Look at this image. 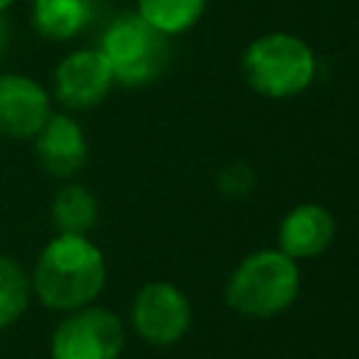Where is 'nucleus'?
Listing matches in <instances>:
<instances>
[{"mask_svg": "<svg viewBox=\"0 0 359 359\" xmlns=\"http://www.w3.org/2000/svg\"><path fill=\"white\" fill-rule=\"evenodd\" d=\"M11 3H14V0H0V14H3V11H6Z\"/></svg>", "mask_w": 359, "mask_h": 359, "instance_id": "obj_17", "label": "nucleus"}, {"mask_svg": "<svg viewBox=\"0 0 359 359\" xmlns=\"http://www.w3.org/2000/svg\"><path fill=\"white\" fill-rule=\"evenodd\" d=\"M216 188L227 196H244L255 188V171L247 163H230L216 174Z\"/></svg>", "mask_w": 359, "mask_h": 359, "instance_id": "obj_15", "label": "nucleus"}, {"mask_svg": "<svg viewBox=\"0 0 359 359\" xmlns=\"http://www.w3.org/2000/svg\"><path fill=\"white\" fill-rule=\"evenodd\" d=\"M300 294L297 261L280 250H255L236 264L224 283L227 306L250 320L283 314Z\"/></svg>", "mask_w": 359, "mask_h": 359, "instance_id": "obj_2", "label": "nucleus"}, {"mask_svg": "<svg viewBox=\"0 0 359 359\" xmlns=\"http://www.w3.org/2000/svg\"><path fill=\"white\" fill-rule=\"evenodd\" d=\"M31 294V275L20 266V261L0 255V331L25 314Z\"/></svg>", "mask_w": 359, "mask_h": 359, "instance_id": "obj_14", "label": "nucleus"}, {"mask_svg": "<svg viewBox=\"0 0 359 359\" xmlns=\"http://www.w3.org/2000/svg\"><path fill=\"white\" fill-rule=\"evenodd\" d=\"M129 320L143 342L154 348H168L180 342L191 328L188 294L171 280H149L137 289Z\"/></svg>", "mask_w": 359, "mask_h": 359, "instance_id": "obj_6", "label": "nucleus"}, {"mask_svg": "<svg viewBox=\"0 0 359 359\" xmlns=\"http://www.w3.org/2000/svg\"><path fill=\"white\" fill-rule=\"evenodd\" d=\"M107 283L104 252L87 236H53L36 258L31 292L45 309L76 311L93 306Z\"/></svg>", "mask_w": 359, "mask_h": 359, "instance_id": "obj_1", "label": "nucleus"}, {"mask_svg": "<svg viewBox=\"0 0 359 359\" xmlns=\"http://www.w3.org/2000/svg\"><path fill=\"white\" fill-rule=\"evenodd\" d=\"M208 0H137V11L151 28L165 36L185 34L205 14Z\"/></svg>", "mask_w": 359, "mask_h": 359, "instance_id": "obj_13", "label": "nucleus"}, {"mask_svg": "<svg viewBox=\"0 0 359 359\" xmlns=\"http://www.w3.org/2000/svg\"><path fill=\"white\" fill-rule=\"evenodd\" d=\"M337 236V222L328 208L317 202H303L292 208L278 227V250L292 261H306L323 255Z\"/></svg>", "mask_w": 359, "mask_h": 359, "instance_id": "obj_10", "label": "nucleus"}, {"mask_svg": "<svg viewBox=\"0 0 359 359\" xmlns=\"http://www.w3.org/2000/svg\"><path fill=\"white\" fill-rule=\"evenodd\" d=\"M112 70L115 84L143 87L163 76L171 59L168 36L151 28L140 14H123L112 20L101 34L98 48Z\"/></svg>", "mask_w": 359, "mask_h": 359, "instance_id": "obj_4", "label": "nucleus"}, {"mask_svg": "<svg viewBox=\"0 0 359 359\" xmlns=\"http://www.w3.org/2000/svg\"><path fill=\"white\" fill-rule=\"evenodd\" d=\"M241 73L250 90L264 98H294L311 87L317 76V56L300 36L272 31L255 36L247 45L241 56Z\"/></svg>", "mask_w": 359, "mask_h": 359, "instance_id": "obj_3", "label": "nucleus"}, {"mask_svg": "<svg viewBox=\"0 0 359 359\" xmlns=\"http://www.w3.org/2000/svg\"><path fill=\"white\" fill-rule=\"evenodd\" d=\"M50 115L45 87L20 73H0V137L31 140Z\"/></svg>", "mask_w": 359, "mask_h": 359, "instance_id": "obj_8", "label": "nucleus"}, {"mask_svg": "<svg viewBox=\"0 0 359 359\" xmlns=\"http://www.w3.org/2000/svg\"><path fill=\"white\" fill-rule=\"evenodd\" d=\"M115 79L98 48H79L67 53L53 73V93L67 109H90L101 104Z\"/></svg>", "mask_w": 359, "mask_h": 359, "instance_id": "obj_7", "label": "nucleus"}, {"mask_svg": "<svg viewBox=\"0 0 359 359\" xmlns=\"http://www.w3.org/2000/svg\"><path fill=\"white\" fill-rule=\"evenodd\" d=\"M50 222L59 233L87 236L98 222V202L93 191L79 182H65L50 202Z\"/></svg>", "mask_w": 359, "mask_h": 359, "instance_id": "obj_12", "label": "nucleus"}, {"mask_svg": "<svg viewBox=\"0 0 359 359\" xmlns=\"http://www.w3.org/2000/svg\"><path fill=\"white\" fill-rule=\"evenodd\" d=\"M123 345L121 317L101 306H84L67 311L53 328L50 359H121Z\"/></svg>", "mask_w": 359, "mask_h": 359, "instance_id": "obj_5", "label": "nucleus"}, {"mask_svg": "<svg viewBox=\"0 0 359 359\" xmlns=\"http://www.w3.org/2000/svg\"><path fill=\"white\" fill-rule=\"evenodd\" d=\"M6 45H8V20L0 14V65H3V56H6Z\"/></svg>", "mask_w": 359, "mask_h": 359, "instance_id": "obj_16", "label": "nucleus"}, {"mask_svg": "<svg viewBox=\"0 0 359 359\" xmlns=\"http://www.w3.org/2000/svg\"><path fill=\"white\" fill-rule=\"evenodd\" d=\"M39 165L59 180L76 177L87 163V137L76 118L65 112H50L42 129L31 137Z\"/></svg>", "mask_w": 359, "mask_h": 359, "instance_id": "obj_9", "label": "nucleus"}, {"mask_svg": "<svg viewBox=\"0 0 359 359\" xmlns=\"http://www.w3.org/2000/svg\"><path fill=\"white\" fill-rule=\"evenodd\" d=\"M98 11V0H34L31 25L53 42L79 36Z\"/></svg>", "mask_w": 359, "mask_h": 359, "instance_id": "obj_11", "label": "nucleus"}]
</instances>
